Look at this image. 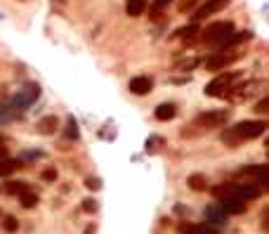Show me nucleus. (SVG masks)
I'll return each instance as SVG.
<instances>
[{
    "label": "nucleus",
    "mask_w": 269,
    "mask_h": 234,
    "mask_svg": "<svg viewBox=\"0 0 269 234\" xmlns=\"http://www.w3.org/2000/svg\"><path fill=\"white\" fill-rule=\"evenodd\" d=\"M269 130V121L267 118H253V121H239L232 128H225L220 133V140L225 142L229 149H236L243 142H251L255 137L264 135Z\"/></svg>",
    "instance_id": "nucleus-1"
},
{
    "label": "nucleus",
    "mask_w": 269,
    "mask_h": 234,
    "mask_svg": "<svg viewBox=\"0 0 269 234\" xmlns=\"http://www.w3.org/2000/svg\"><path fill=\"white\" fill-rule=\"evenodd\" d=\"M40 97V86L38 83H26L12 95V97L0 104V123H10L14 118L26 111L31 104H36V99Z\"/></svg>",
    "instance_id": "nucleus-2"
},
{
    "label": "nucleus",
    "mask_w": 269,
    "mask_h": 234,
    "mask_svg": "<svg viewBox=\"0 0 269 234\" xmlns=\"http://www.w3.org/2000/svg\"><path fill=\"white\" fill-rule=\"evenodd\" d=\"M243 80V71H222L217 74L208 86H206V97H220V99H227L232 95V90L239 86Z\"/></svg>",
    "instance_id": "nucleus-3"
},
{
    "label": "nucleus",
    "mask_w": 269,
    "mask_h": 234,
    "mask_svg": "<svg viewBox=\"0 0 269 234\" xmlns=\"http://www.w3.org/2000/svg\"><path fill=\"white\" fill-rule=\"evenodd\" d=\"M213 197L217 201L222 199H241V201H253V199L260 197V189L255 185H245V182H222V185L213 187Z\"/></svg>",
    "instance_id": "nucleus-4"
},
{
    "label": "nucleus",
    "mask_w": 269,
    "mask_h": 234,
    "mask_svg": "<svg viewBox=\"0 0 269 234\" xmlns=\"http://www.w3.org/2000/svg\"><path fill=\"white\" fill-rule=\"evenodd\" d=\"M229 118H232V111L229 109H208V111H201L187 128H194V133H198V130L206 133V130H215V128L227 125Z\"/></svg>",
    "instance_id": "nucleus-5"
},
{
    "label": "nucleus",
    "mask_w": 269,
    "mask_h": 234,
    "mask_svg": "<svg viewBox=\"0 0 269 234\" xmlns=\"http://www.w3.org/2000/svg\"><path fill=\"white\" fill-rule=\"evenodd\" d=\"M234 33H236V29L232 22H215V24L206 26V31H201V40L208 48H222Z\"/></svg>",
    "instance_id": "nucleus-6"
},
{
    "label": "nucleus",
    "mask_w": 269,
    "mask_h": 234,
    "mask_svg": "<svg viewBox=\"0 0 269 234\" xmlns=\"http://www.w3.org/2000/svg\"><path fill=\"white\" fill-rule=\"evenodd\" d=\"M241 57H245V52L239 48L217 50V52H213V55L206 59V69H208V71H215V74H222L227 67H232L234 62H239Z\"/></svg>",
    "instance_id": "nucleus-7"
},
{
    "label": "nucleus",
    "mask_w": 269,
    "mask_h": 234,
    "mask_svg": "<svg viewBox=\"0 0 269 234\" xmlns=\"http://www.w3.org/2000/svg\"><path fill=\"white\" fill-rule=\"evenodd\" d=\"M229 3H232V0H206V3H201V5L194 10V14H191V24H198V22H203V19L222 12Z\"/></svg>",
    "instance_id": "nucleus-8"
},
{
    "label": "nucleus",
    "mask_w": 269,
    "mask_h": 234,
    "mask_svg": "<svg viewBox=\"0 0 269 234\" xmlns=\"http://www.w3.org/2000/svg\"><path fill=\"white\" fill-rule=\"evenodd\" d=\"M128 90L132 95H137V97H144V95H149L153 90V78L151 76H134V78H130Z\"/></svg>",
    "instance_id": "nucleus-9"
},
{
    "label": "nucleus",
    "mask_w": 269,
    "mask_h": 234,
    "mask_svg": "<svg viewBox=\"0 0 269 234\" xmlns=\"http://www.w3.org/2000/svg\"><path fill=\"white\" fill-rule=\"evenodd\" d=\"M180 234H220L217 227H210L206 222H180Z\"/></svg>",
    "instance_id": "nucleus-10"
},
{
    "label": "nucleus",
    "mask_w": 269,
    "mask_h": 234,
    "mask_svg": "<svg viewBox=\"0 0 269 234\" xmlns=\"http://www.w3.org/2000/svg\"><path fill=\"white\" fill-rule=\"evenodd\" d=\"M227 218L229 216L220 208V203H213V206L206 208V225H210V227H220V225H225Z\"/></svg>",
    "instance_id": "nucleus-11"
},
{
    "label": "nucleus",
    "mask_w": 269,
    "mask_h": 234,
    "mask_svg": "<svg viewBox=\"0 0 269 234\" xmlns=\"http://www.w3.org/2000/svg\"><path fill=\"white\" fill-rule=\"evenodd\" d=\"M59 116H55V114H50V116H43L40 118V121H38V133H40V135H55L57 133V128H59Z\"/></svg>",
    "instance_id": "nucleus-12"
},
{
    "label": "nucleus",
    "mask_w": 269,
    "mask_h": 234,
    "mask_svg": "<svg viewBox=\"0 0 269 234\" xmlns=\"http://www.w3.org/2000/svg\"><path fill=\"white\" fill-rule=\"evenodd\" d=\"M220 208L225 210L227 216H234V213H236V216H241V213H245V208H248V206H245V201H241V199H222Z\"/></svg>",
    "instance_id": "nucleus-13"
},
{
    "label": "nucleus",
    "mask_w": 269,
    "mask_h": 234,
    "mask_svg": "<svg viewBox=\"0 0 269 234\" xmlns=\"http://www.w3.org/2000/svg\"><path fill=\"white\" fill-rule=\"evenodd\" d=\"M26 192H31V187H29V182H24V180H7L5 182L7 197H21V194H26Z\"/></svg>",
    "instance_id": "nucleus-14"
},
{
    "label": "nucleus",
    "mask_w": 269,
    "mask_h": 234,
    "mask_svg": "<svg viewBox=\"0 0 269 234\" xmlns=\"http://www.w3.org/2000/svg\"><path fill=\"white\" fill-rule=\"evenodd\" d=\"M153 116L159 118V121H172V118L177 116V104H172V102H163V104L156 107Z\"/></svg>",
    "instance_id": "nucleus-15"
},
{
    "label": "nucleus",
    "mask_w": 269,
    "mask_h": 234,
    "mask_svg": "<svg viewBox=\"0 0 269 234\" xmlns=\"http://www.w3.org/2000/svg\"><path fill=\"white\" fill-rule=\"evenodd\" d=\"M187 185H189V189H194V192H206V189H210V180L206 178L203 173H194V175L187 178Z\"/></svg>",
    "instance_id": "nucleus-16"
},
{
    "label": "nucleus",
    "mask_w": 269,
    "mask_h": 234,
    "mask_svg": "<svg viewBox=\"0 0 269 234\" xmlns=\"http://www.w3.org/2000/svg\"><path fill=\"white\" fill-rule=\"evenodd\" d=\"M198 33H201L198 24H189V26H182V29H177L172 38H180V40H194V38H198Z\"/></svg>",
    "instance_id": "nucleus-17"
},
{
    "label": "nucleus",
    "mask_w": 269,
    "mask_h": 234,
    "mask_svg": "<svg viewBox=\"0 0 269 234\" xmlns=\"http://www.w3.org/2000/svg\"><path fill=\"white\" fill-rule=\"evenodd\" d=\"M144 10H147V0H128L125 3L128 17H140V14H144Z\"/></svg>",
    "instance_id": "nucleus-18"
},
{
    "label": "nucleus",
    "mask_w": 269,
    "mask_h": 234,
    "mask_svg": "<svg viewBox=\"0 0 269 234\" xmlns=\"http://www.w3.org/2000/svg\"><path fill=\"white\" fill-rule=\"evenodd\" d=\"M64 137H66L69 142H78V140H80V130H78V123H76V118H74V116H69V118H66Z\"/></svg>",
    "instance_id": "nucleus-19"
},
{
    "label": "nucleus",
    "mask_w": 269,
    "mask_h": 234,
    "mask_svg": "<svg viewBox=\"0 0 269 234\" xmlns=\"http://www.w3.org/2000/svg\"><path fill=\"white\" fill-rule=\"evenodd\" d=\"M21 168V161L19 159H5V161H0V175L3 178H10L14 171H19Z\"/></svg>",
    "instance_id": "nucleus-20"
},
{
    "label": "nucleus",
    "mask_w": 269,
    "mask_h": 234,
    "mask_svg": "<svg viewBox=\"0 0 269 234\" xmlns=\"http://www.w3.org/2000/svg\"><path fill=\"white\" fill-rule=\"evenodd\" d=\"M19 203H21L24 208H33V206H38V194L33 189L26 192V194H21V197H19Z\"/></svg>",
    "instance_id": "nucleus-21"
},
{
    "label": "nucleus",
    "mask_w": 269,
    "mask_h": 234,
    "mask_svg": "<svg viewBox=\"0 0 269 234\" xmlns=\"http://www.w3.org/2000/svg\"><path fill=\"white\" fill-rule=\"evenodd\" d=\"M253 111H255L257 116H269V95H264L262 99H257Z\"/></svg>",
    "instance_id": "nucleus-22"
},
{
    "label": "nucleus",
    "mask_w": 269,
    "mask_h": 234,
    "mask_svg": "<svg viewBox=\"0 0 269 234\" xmlns=\"http://www.w3.org/2000/svg\"><path fill=\"white\" fill-rule=\"evenodd\" d=\"M3 229L10 232V234H14L19 229V220L14 216H5V218H3Z\"/></svg>",
    "instance_id": "nucleus-23"
},
{
    "label": "nucleus",
    "mask_w": 269,
    "mask_h": 234,
    "mask_svg": "<svg viewBox=\"0 0 269 234\" xmlns=\"http://www.w3.org/2000/svg\"><path fill=\"white\" fill-rule=\"evenodd\" d=\"M40 180H43V182H55V180H57V168L48 166L43 173H40Z\"/></svg>",
    "instance_id": "nucleus-24"
},
{
    "label": "nucleus",
    "mask_w": 269,
    "mask_h": 234,
    "mask_svg": "<svg viewBox=\"0 0 269 234\" xmlns=\"http://www.w3.org/2000/svg\"><path fill=\"white\" fill-rule=\"evenodd\" d=\"M156 144H163V137H159V135H151V137H149V140H147V152H149V154H153V152L159 149V147H156Z\"/></svg>",
    "instance_id": "nucleus-25"
},
{
    "label": "nucleus",
    "mask_w": 269,
    "mask_h": 234,
    "mask_svg": "<svg viewBox=\"0 0 269 234\" xmlns=\"http://www.w3.org/2000/svg\"><path fill=\"white\" fill-rule=\"evenodd\" d=\"M83 210H85V213H92V216H95V213L99 210L97 201H95V199H85V201H83Z\"/></svg>",
    "instance_id": "nucleus-26"
},
{
    "label": "nucleus",
    "mask_w": 269,
    "mask_h": 234,
    "mask_svg": "<svg viewBox=\"0 0 269 234\" xmlns=\"http://www.w3.org/2000/svg\"><path fill=\"white\" fill-rule=\"evenodd\" d=\"M85 187L87 189H92V192H97L99 187H102V180L95 178V175H90V178H85Z\"/></svg>",
    "instance_id": "nucleus-27"
},
{
    "label": "nucleus",
    "mask_w": 269,
    "mask_h": 234,
    "mask_svg": "<svg viewBox=\"0 0 269 234\" xmlns=\"http://www.w3.org/2000/svg\"><path fill=\"white\" fill-rule=\"evenodd\" d=\"M198 0H180V12H189Z\"/></svg>",
    "instance_id": "nucleus-28"
},
{
    "label": "nucleus",
    "mask_w": 269,
    "mask_h": 234,
    "mask_svg": "<svg viewBox=\"0 0 269 234\" xmlns=\"http://www.w3.org/2000/svg\"><path fill=\"white\" fill-rule=\"evenodd\" d=\"M189 76H172V78H170V83H172V86H184V83H189Z\"/></svg>",
    "instance_id": "nucleus-29"
},
{
    "label": "nucleus",
    "mask_w": 269,
    "mask_h": 234,
    "mask_svg": "<svg viewBox=\"0 0 269 234\" xmlns=\"http://www.w3.org/2000/svg\"><path fill=\"white\" fill-rule=\"evenodd\" d=\"M260 218H262L264 227H269V206H264V208H262V216H260Z\"/></svg>",
    "instance_id": "nucleus-30"
},
{
    "label": "nucleus",
    "mask_w": 269,
    "mask_h": 234,
    "mask_svg": "<svg viewBox=\"0 0 269 234\" xmlns=\"http://www.w3.org/2000/svg\"><path fill=\"white\" fill-rule=\"evenodd\" d=\"M172 0H156V10H161V7H165V5H170Z\"/></svg>",
    "instance_id": "nucleus-31"
},
{
    "label": "nucleus",
    "mask_w": 269,
    "mask_h": 234,
    "mask_svg": "<svg viewBox=\"0 0 269 234\" xmlns=\"http://www.w3.org/2000/svg\"><path fill=\"white\" fill-rule=\"evenodd\" d=\"M5 144H7V137H5V135H0V147H5Z\"/></svg>",
    "instance_id": "nucleus-32"
},
{
    "label": "nucleus",
    "mask_w": 269,
    "mask_h": 234,
    "mask_svg": "<svg viewBox=\"0 0 269 234\" xmlns=\"http://www.w3.org/2000/svg\"><path fill=\"white\" fill-rule=\"evenodd\" d=\"M85 234H95V225H90V227L85 229Z\"/></svg>",
    "instance_id": "nucleus-33"
},
{
    "label": "nucleus",
    "mask_w": 269,
    "mask_h": 234,
    "mask_svg": "<svg viewBox=\"0 0 269 234\" xmlns=\"http://www.w3.org/2000/svg\"><path fill=\"white\" fill-rule=\"evenodd\" d=\"M264 147H269V137H267V140H264Z\"/></svg>",
    "instance_id": "nucleus-34"
},
{
    "label": "nucleus",
    "mask_w": 269,
    "mask_h": 234,
    "mask_svg": "<svg viewBox=\"0 0 269 234\" xmlns=\"http://www.w3.org/2000/svg\"><path fill=\"white\" fill-rule=\"evenodd\" d=\"M267 156H269V154H267Z\"/></svg>",
    "instance_id": "nucleus-35"
}]
</instances>
